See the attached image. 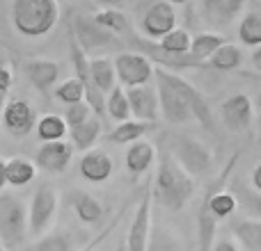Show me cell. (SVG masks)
Wrapping results in <instances>:
<instances>
[{"instance_id": "obj_21", "label": "cell", "mask_w": 261, "mask_h": 251, "mask_svg": "<svg viewBox=\"0 0 261 251\" xmlns=\"http://www.w3.org/2000/svg\"><path fill=\"white\" fill-rule=\"evenodd\" d=\"M30 251H78V242L71 231L67 229H53L46 231L37 242L32 244Z\"/></svg>"}, {"instance_id": "obj_9", "label": "cell", "mask_w": 261, "mask_h": 251, "mask_svg": "<svg viewBox=\"0 0 261 251\" xmlns=\"http://www.w3.org/2000/svg\"><path fill=\"white\" fill-rule=\"evenodd\" d=\"M69 32L73 35L76 44L81 46L85 53L103 50L117 41V35H113L110 30L101 27L99 23L94 21V16H87V14H76L71 25H69Z\"/></svg>"}, {"instance_id": "obj_46", "label": "cell", "mask_w": 261, "mask_h": 251, "mask_svg": "<svg viewBox=\"0 0 261 251\" xmlns=\"http://www.w3.org/2000/svg\"><path fill=\"white\" fill-rule=\"evenodd\" d=\"M257 128H259V139H261V114H259V123H257Z\"/></svg>"}, {"instance_id": "obj_32", "label": "cell", "mask_w": 261, "mask_h": 251, "mask_svg": "<svg viewBox=\"0 0 261 251\" xmlns=\"http://www.w3.org/2000/svg\"><path fill=\"white\" fill-rule=\"evenodd\" d=\"M94 21L99 23L101 27L110 30L113 35H122V32L128 30V16L122 12V9H110V7H103L94 14Z\"/></svg>"}, {"instance_id": "obj_6", "label": "cell", "mask_w": 261, "mask_h": 251, "mask_svg": "<svg viewBox=\"0 0 261 251\" xmlns=\"http://www.w3.org/2000/svg\"><path fill=\"white\" fill-rule=\"evenodd\" d=\"M60 208V197L53 187L48 185H41L30 199V206H28V233L32 238H41L46 231L50 229L55 215H58Z\"/></svg>"}, {"instance_id": "obj_26", "label": "cell", "mask_w": 261, "mask_h": 251, "mask_svg": "<svg viewBox=\"0 0 261 251\" xmlns=\"http://www.w3.org/2000/svg\"><path fill=\"white\" fill-rule=\"evenodd\" d=\"M71 130V144L73 148H78V151H90V148H94L96 139L101 137V119L96 117H90L85 123L76 125V128H69Z\"/></svg>"}, {"instance_id": "obj_43", "label": "cell", "mask_w": 261, "mask_h": 251, "mask_svg": "<svg viewBox=\"0 0 261 251\" xmlns=\"http://www.w3.org/2000/svg\"><path fill=\"white\" fill-rule=\"evenodd\" d=\"M7 96H9V89L0 91V119H3V110H5V105H7Z\"/></svg>"}, {"instance_id": "obj_37", "label": "cell", "mask_w": 261, "mask_h": 251, "mask_svg": "<svg viewBox=\"0 0 261 251\" xmlns=\"http://www.w3.org/2000/svg\"><path fill=\"white\" fill-rule=\"evenodd\" d=\"M211 251H241V249L231 238H222V240H216V242H213Z\"/></svg>"}, {"instance_id": "obj_49", "label": "cell", "mask_w": 261, "mask_h": 251, "mask_svg": "<svg viewBox=\"0 0 261 251\" xmlns=\"http://www.w3.org/2000/svg\"><path fill=\"white\" fill-rule=\"evenodd\" d=\"M0 251H3V249H0Z\"/></svg>"}, {"instance_id": "obj_11", "label": "cell", "mask_w": 261, "mask_h": 251, "mask_svg": "<svg viewBox=\"0 0 261 251\" xmlns=\"http://www.w3.org/2000/svg\"><path fill=\"white\" fill-rule=\"evenodd\" d=\"M3 125L14 137H25L37 128V110L25 99L7 101L3 110Z\"/></svg>"}, {"instance_id": "obj_10", "label": "cell", "mask_w": 261, "mask_h": 251, "mask_svg": "<svg viewBox=\"0 0 261 251\" xmlns=\"http://www.w3.org/2000/svg\"><path fill=\"white\" fill-rule=\"evenodd\" d=\"M174 27H176V12H174V5H170L167 0L153 3L144 12L142 21H140V30H142L144 39H151V41H161Z\"/></svg>"}, {"instance_id": "obj_33", "label": "cell", "mask_w": 261, "mask_h": 251, "mask_svg": "<svg viewBox=\"0 0 261 251\" xmlns=\"http://www.w3.org/2000/svg\"><path fill=\"white\" fill-rule=\"evenodd\" d=\"M55 99L62 101L64 105L81 103V101H85V87H83V82L78 80L76 76L67 78L64 82H60V85L55 87Z\"/></svg>"}, {"instance_id": "obj_39", "label": "cell", "mask_w": 261, "mask_h": 251, "mask_svg": "<svg viewBox=\"0 0 261 251\" xmlns=\"http://www.w3.org/2000/svg\"><path fill=\"white\" fill-rule=\"evenodd\" d=\"M250 187L261 194V162H257L252 167V171H250Z\"/></svg>"}, {"instance_id": "obj_38", "label": "cell", "mask_w": 261, "mask_h": 251, "mask_svg": "<svg viewBox=\"0 0 261 251\" xmlns=\"http://www.w3.org/2000/svg\"><path fill=\"white\" fill-rule=\"evenodd\" d=\"M12 82H14L12 69L0 64V91H3V89H12Z\"/></svg>"}, {"instance_id": "obj_44", "label": "cell", "mask_w": 261, "mask_h": 251, "mask_svg": "<svg viewBox=\"0 0 261 251\" xmlns=\"http://www.w3.org/2000/svg\"><path fill=\"white\" fill-rule=\"evenodd\" d=\"M167 3H170V5H186L188 0H167Z\"/></svg>"}, {"instance_id": "obj_24", "label": "cell", "mask_w": 261, "mask_h": 251, "mask_svg": "<svg viewBox=\"0 0 261 251\" xmlns=\"http://www.w3.org/2000/svg\"><path fill=\"white\" fill-rule=\"evenodd\" d=\"M37 174V165L35 160H28L23 155L16 158H9L7 160V185L12 187H25L35 180Z\"/></svg>"}, {"instance_id": "obj_20", "label": "cell", "mask_w": 261, "mask_h": 251, "mask_svg": "<svg viewBox=\"0 0 261 251\" xmlns=\"http://www.w3.org/2000/svg\"><path fill=\"white\" fill-rule=\"evenodd\" d=\"M222 44H227V41H225V35H220V32H199V35H195L193 41H190L188 55L197 64H202V69H208L206 59L211 57Z\"/></svg>"}, {"instance_id": "obj_41", "label": "cell", "mask_w": 261, "mask_h": 251, "mask_svg": "<svg viewBox=\"0 0 261 251\" xmlns=\"http://www.w3.org/2000/svg\"><path fill=\"white\" fill-rule=\"evenodd\" d=\"M99 5H103V7H110V9H122L124 5H126V0H96Z\"/></svg>"}, {"instance_id": "obj_27", "label": "cell", "mask_w": 261, "mask_h": 251, "mask_svg": "<svg viewBox=\"0 0 261 251\" xmlns=\"http://www.w3.org/2000/svg\"><path fill=\"white\" fill-rule=\"evenodd\" d=\"M208 69L213 71H234L243 64V53L236 44H222L211 57L206 59Z\"/></svg>"}, {"instance_id": "obj_3", "label": "cell", "mask_w": 261, "mask_h": 251, "mask_svg": "<svg viewBox=\"0 0 261 251\" xmlns=\"http://www.w3.org/2000/svg\"><path fill=\"white\" fill-rule=\"evenodd\" d=\"M58 21V0H12V25L25 39L46 37Z\"/></svg>"}, {"instance_id": "obj_45", "label": "cell", "mask_w": 261, "mask_h": 251, "mask_svg": "<svg viewBox=\"0 0 261 251\" xmlns=\"http://www.w3.org/2000/svg\"><path fill=\"white\" fill-rule=\"evenodd\" d=\"M115 251H126V244H124V240L117 244V249H115Z\"/></svg>"}, {"instance_id": "obj_47", "label": "cell", "mask_w": 261, "mask_h": 251, "mask_svg": "<svg viewBox=\"0 0 261 251\" xmlns=\"http://www.w3.org/2000/svg\"><path fill=\"white\" fill-rule=\"evenodd\" d=\"M257 105H259V108H261V96H259V99H257Z\"/></svg>"}, {"instance_id": "obj_2", "label": "cell", "mask_w": 261, "mask_h": 251, "mask_svg": "<svg viewBox=\"0 0 261 251\" xmlns=\"http://www.w3.org/2000/svg\"><path fill=\"white\" fill-rule=\"evenodd\" d=\"M195 194V176H190L179 162L172 158V153H163L153 176L151 199L158 206L167 208L172 212H179Z\"/></svg>"}, {"instance_id": "obj_34", "label": "cell", "mask_w": 261, "mask_h": 251, "mask_svg": "<svg viewBox=\"0 0 261 251\" xmlns=\"http://www.w3.org/2000/svg\"><path fill=\"white\" fill-rule=\"evenodd\" d=\"M234 194L239 199V206H243V210L250 217L261 219V194L259 192H254L252 187H245V185H236Z\"/></svg>"}, {"instance_id": "obj_25", "label": "cell", "mask_w": 261, "mask_h": 251, "mask_svg": "<svg viewBox=\"0 0 261 251\" xmlns=\"http://www.w3.org/2000/svg\"><path fill=\"white\" fill-rule=\"evenodd\" d=\"M90 69H92V78H94V85L99 87L103 94L113 91L117 87V71H115V62L110 57H94L90 59Z\"/></svg>"}, {"instance_id": "obj_40", "label": "cell", "mask_w": 261, "mask_h": 251, "mask_svg": "<svg viewBox=\"0 0 261 251\" xmlns=\"http://www.w3.org/2000/svg\"><path fill=\"white\" fill-rule=\"evenodd\" d=\"M250 62H252L254 71L261 73V46H257V48H252V55H250Z\"/></svg>"}, {"instance_id": "obj_42", "label": "cell", "mask_w": 261, "mask_h": 251, "mask_svg": "<svg viewBox=\"0 0 261 251\" xmlns=\"http://www.w3.org/2000/svg\"><path fill=\"white\" fill-rule=\"evenodd\" d=\"M7 185V160H0V192Z\"/></svg>"}, {"instance_id": "obj_18", "label": "cell", "mask_w": 261, "mask_h": 251, "mask_svg": "<svg viewBox=\"0 0 261 251\" xmlns=\"http://www.w3.org/2000/svg\"><path fill=\"white\" fill-rule=\"evenodd\" d=\"M78 171H81V176L87 183H106L115 171V162L101 148H90L78 162Z\"/></svg>"}, {"instance_id": "obj_19", "label": "cell", "mask_w": 261, "mask_h": 251, "mask_svg": "<svg viewBox=\"0 0 261 251\" xmlns=\"http://www.w3.org/2000/svg\"><path fill=\"white\" fill-rule=\"evenodd\" d=\"M156 162V148L147 139H138V142L128 144L126 153H124V165L133 176H140L149 171Z\"/></svg>"}, {"instance_id": "obj_36", "label": "cell", "mask_w": 261, "mask_h": 251, "mask_svg": "<svg viewBox=\"0 0 261 251\" xmlns=\"http://www.w3.org/2000/svg\"><path fill=\"white\" fill-rule=\"evenodd\" d=\"M124 212H126V208H124V210H122V212H119V215H117V217H115V219H113V222H110V224H108V226H106V229H103V231H101V233H99V235H96V238H94V240H92V242H90V244H87V247H85V249H83V251H99V244H103V242H106V240H108V235H110V233H113V231H115V229H117V226H119V222H122Z\"/></svg>"}, {"instance_id": "obj_17", "label": "cell", "mask_w": 261, "mask_h": 251, "mask_svg": "<svg viewBox=\"0 0 261 251\" xmlns=\"http://www.w3.org/2000/svg\"><path fill=\"white\" fill-rule=\"evenodd\" d=\"M23 73L30 80V85L35 87L39 94H48L50 89H55L60 78V64L53 59H44V57H35L23 62Z\"/></svg>"}, {"instance_id": "obj_29", "label": "cell", "mask_w": 261, "mask_h": 251, "mask_svg": "<svg viewBox=\"0 0 261 251\" xmlns=\"http://www.w3.org/2000/svg\"><path fill=\"white\" fill-rule=\"evenodd\" d=\"M106 114L119 123L130 119V103H128L126 89H124L122 85H117L113 91L106 94Z\"/></svg>"}, {"instance_id": "obj_28", "label": "cell", "mask_w": 261, "mask_h": 251, "mask_svg": "<svg viewBox=\"0 0 261 251\" xmlns=\"http://www.w3.org/2000/svg\"><path fill=\"white\" fill-rule=\"evenodd\" d=\"M234 235L248 251H261V219H241L234 224Z\"/></svg>"}, {"instance_id": "obj_15", "label": "cell", "mask_w": 261, "mask_h": 251, "mask_svg": "<svg viewBox=\"0 0 261 251\" xmlns=\"http://www.w3.org/2000/svg\"><path fill=\"white\" fill-rule=\"evenodd\" d=\"M128 103H130V117L140 119V121H151L156 123L161 119V103H158V91L156 85H140L126 89Z\"/></svg>"}, {"instance_id": "obj_13", "label": "cell", "mask_w": 261, "mask_h": 251, "mask_svg": "<svg viewBox=\"0 0 261 251\" xmlns=\"http://www.w3.org/2000/svg\"><path fill=\"white\" fill-rule=\"evenodd\" d=\"M222 123L231 133H245L254 121V103L248 94H234L220 108Z\"/></svg>"}, {"instance_id": "obj_1", "label": "cell", "mask_w": 261, "mask_h": 251, "mask_svg": "<svg viewBox=\"0 0 261 251\" xmlns=\"http://www.w3.org/2000/svg\"><path fill=\"white\" fill-rule=\"evenodd\" d=\"M153 80H156L158 103H161V119H165L172 125H186L197 121L204 128L213 130L211 108H208L204 94L193 82L163 67H156Z\"/></svg>"}, {"instance_id": "obj_14", "label": "cell", "mask_w": 261, "mask_h": 251, "mask_svg": "<svg viewBox=\"0 0 261 251\" xmlns=\"http://www.w3.org/2000/svg\"><path fill=\"white\" fill-rule=\"evenodd\" d=\"M73 144L67 139H58V142H44L37 148L35 155V165L39 169L48 171V174H62L73 158Z\"/></svg>"}, {"instance_id": "obj_5", "label": "cell", "mask_w": 261, "mask_h": 251, "mask_svg": "<svg viewBox=\"0 0 261 251\" xmlns=\"http://www.w3.org/2000/svg\"><path fill=\"white\" fill-rule=\"evenodd\" d=\"M170 153L190 176L206 174L211 169V162H213L211 151L206 148V144H202L193 135H174Z\"/></svg>"}, {"instance_id": "obj_31", "label": "cell", "mask_w": 261, "mask_h": 251, "mask_svg": "<svg viewBox=\"0 0 261 251\" xmlns=\"http://www.w3.org/2000/svg\"><path fill=\"white\" fill-rule=\"evenodd\" d=\"M69 125L64 121V117L60 114H44V117L37 121V133H39L41 142H58V139H64Z\"/></svg>"}, {"instance_id": "obj_7", "label": "cell", "mask_w": 261, "mask_h": 251, "mask_svg": "<svg viewBox=\"0 0 261 251\" xmlns=\"http://www.w3.org/2000/svg\"><path fill=\"white\" fill-rule=\"evenodd\" d=\"M69 57H71L76 78L83 82V87H85V101L90 103L92 112H94L96 117H103L106 114V94L94 85L92 69H90V57H87L85 50L76 44V39H73L71 32H69Z\"/></svg>"}, {"instance_id": "obj_8", "label": "cell", "mask_w": 261, "mask_h": 251, "mask_svg": "<svg viewBox=\"0 0 261 251\" xmlns=\"http://www.w3.org/2000/svg\"><path fill=\"white\" fill-rule=\"evenodd\" d=\"M115 62V71H117V82L124 89L140 85H149L153 80V71L156 64L142 53H119Z\"/></svg>"}, {"instance_id": "obj_48", "label": "cell", "mask_w": 261, "mask_h": 251, "mask_svg": "<svg viewBox=\"0 0 261 251\" xmlns=\"http://www.w3.org/2000/svg\"><path fill=\"white\" fill-rule=\"evenodd\" d=\"M73 3H81V0H73Z\"/></svg>"}, {"instance_id": "obj_4", "label": "cell", "mask_w": 261, "mask_h": 251, "mask_svg": "<svg viewBox=\"0 0 261 251\" xmlns=\"http://www.w3.org/2000/svg\"><path fill=\"white\" fill-rule=\"evenodd\" d=\"M28 206L12 192L0 194V244L16 249L28 238Z\"/></svg>"}, {"instance_id": "obj_22", "label": "cell", "mask_w": 261, "mask_h": 251, "mask_svg": "<svg viewBox=\"0 0 261 251\" xmlns=\"http://www.w3.org/2000/svg\"><path fill=\"white\" fill-rule=\"evenodd\" d=\"M156 128V123L151 121H140V119H133L130 117L128 121H122L119 125H115V130H110L108 139L113 144H133L138 139H142L147 133Z\"/></svg>"}, {"instance_id": "obj_16", "label": "cell", "mask_w": 261, "mask_h": 251, "mask_svg": "<svg viewBox=\"0 0 261 251\" xmlns=\"http://www.w3.org/2000/svg\"><path fill=\"white\" fill-rule=\"evenodd\" d=\"M248 0H199V12L206 25L227 27L241 16Z\"/></svg>"}, {"instance_id": "obj_30", "label": "cell", "mask_w": 261, "mask_h": 251, "mask_svg": "<svg viewBox=\"0 0 261 251\" xmlns=\"http://www.w3.org/2000/svg\"><path fill=\"white\" fill-rule=\"evenodd\" d=\"M239 39L248 48L261 46V12H248L239 23Z\"/></svg>"}, {"instance_id": "obj_23", "label": "cell", "mask_w": 261, "mask_h": 251, "mask_svg": "<svg viewBox=\"0 0 261 251\" xmlns=\"http://www.w3.org/2000/svg\"><path fill=\"white\" fill-rule=\"evenodd\" d=\"M71 206L83 224H99L101 217H103V206H101V201L87 192H73Z\"/></svg>"}, {"instance_id": "obj_12", "label": "cell", "mask_w": 261, "mask_h": 251, "mask_svg": "<svg viewBox=\"0 0 261 251\" xmlns=\"http://www.w3.org/2000/svg\"><path fill=\"white\" fill-rule=\"evenodd\" d=\"M149 238H151V197L147 192L140 199L133 222L128 226L126 240H124L126 251H149Z\"/></svg>"}, {"instance_id": "obj_35", "label": "cell", "mask_w": 261, "mask_h": 251, "mask_svg": "<svg viewBox=\"0 0 261 251\" xmlns=\"http://www.w3.org/2000/svg\"><path fill=\"white\" fill-rule=\"evenodd\" d=\"M90 117H94L90 103L87 101H81V103H73L67 108V114H64V121H67L69 128H76V125L85 123Z\"/></svg>"}]
</instances>
